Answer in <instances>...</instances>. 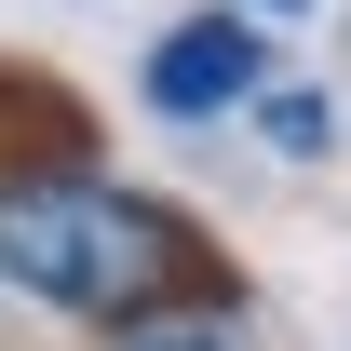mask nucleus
Here are the masks:
<instances>
[{"instance_id":"nucleus-1","label":"nucleus","mask_w":351,"mask_h":351,"mask_svg":"<svg viewBox=\"0 0 351 351\" xmlns=\"http://www.w3.org/2000/svg\"><path fill=\"white\" fill-rule=\"evenodd\" d=\"M0 284L122 338L149 311L230 298V257L176 217L162 189H122L108 162H41V176H0Z\"/></svg>"},{"instance_id":"nucleus-2","label":"nucleus","mask_w":351,"mask_h":351,"mask_svg":"<svg viewBox=\"0 0 351 351\" xmlns=\"http://www.w3.org/2000/svg\"><path fill=\"white\" fill-rule=\"evenodd\" d=\"M149 108L162 122H230V108H257V82H270V54H257V14H189V27H162L149 41Z\"/></svg>"},{"instance_id":"nucleus-3","label":"nucleus","mask_w":351,"mask_h":351,"mask_svg":"<svg viewBox=\"0 0 351 351\" xmlns=\"http://www.w3.org/2000/svg\"><path fill=\"white\" fill-rule=\"evenodd\" d=\"M108 351H257V324H243V298H189V311H149V324H122Z\"/></svg>"},{"instance_id":"nucleus-4","label":"nucleus","mask_w":351,"mask_h":351,"mask_svg":"<svg viewBox=\"0 0 351 351\" xmlns=\"http://www.w3.org/2000/svg\"><path fill=\"white\" fill-rule=\"evenodd\" d=\"M324 135H338V122H324V95H270V149H298V162H311Z\"/></svg>"},{"instance_id":"nucleus-5","label":"nucleus","mask_w":351,"mask_h":351,"mask_svg":"<svg viewBox=\"0 0 351 351\" xmlns=\"http://www.w3.org/2000/svg\"><path fill=\"white\" fill-rule=\"evenodd\" d=\"M257 14H298V0H257Z\"/></svg>"}]
</instances>
